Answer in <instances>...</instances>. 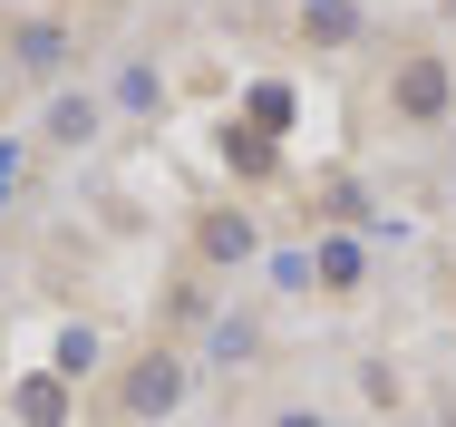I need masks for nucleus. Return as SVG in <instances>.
<instances>
[{"label": "nucleus", "mask_w": 456, "mask_h": 427, "mask_svg": "<svg viewBox=\"0 0 456 427\" xmlns=\"http://www.w3.org/2000/svg\"><path fill=\"white\" fill-rule=\"evenodd\" d=\"M184 408V349L175 341H146L117 359V379H107V418L117 427H146V418H175Z\"/></svg>", "instance_id": "nucleus-2"}, {"label": "nucleus", "mask_w": 456, "mask_h": 427, "mask_svg": "<svg viewBox=\"0 0 456 427\" xmlns=\"http://www.w3.org/2000/svg\"><path fill=\"white\" fill-rule=\"evenodd\" d=\"M117 107H126V117H156V107H166V78H156V69H126V78H117Z\"/></svg>", "instance_id": "nucleus-14"}, {"label": "nucleus", "mask_w": 456, "mask_h": 427, "mask_svg": "<svg viewBox=\"0 0 456 427\" xmlns=\"http://www.w3.org/2000/svg\"><path fill=\"white\" fill-rule=\"evenodd\" d=\"M311 292H330V301L369 292V243L360 234H321V243H311Z\"/></svg>", "instance_id": "nucleus-4"}, {"label": "nucleus", "mask_w": 456, "mask_h": 427, "mask_svg": "<svg viewBox=\"0 0 456 427\" xmlns=\"http://www.w3.org/2000/svg\"><path fill=\"white\" fill-rule=\"evenodd\" d=\"M360 10H369V0H360Z\"/></svg>", "instance_id": "nucleus-20"}, {"label": "nucleus", "mask_w": 456, "mask_h": 427, "mask_svg": "<svg viewBox=\"0 0 456 427\" xmlns=\"http://www.w3.org/2000/svg\"><path fill=\"white\" fill-rule=\"evenodd\" d=\"M97 127H107V97H88V87H59L49 117H39L49 146H97Z\"/></svg>", "instance_id": "nucleus-7"}, {"label": "nucleus", "mask_w": 456, "mask_h": 427, "mask_svg": "<svg viewBox=\"0 0 456 427\" xmlns=\"http://www.w3.org/2000/svg\"><path fill=\"white\" fill-rule=\"evenodd\" d=\"M49 369H59V379H88V369H97V341H88V331H59V359H49Z\"/></svg>", "instance_id": "nucleus-15"}, {"label": "nucleus", "mask_w": 456, "mask_h": 427, "mask_svg": "<svg viewBox=\"0 0 456 427\" xmlns=\"http://www.w3.org/2000/svg\"><path fill=\"white\" fill-rule=\"evenodd\" d=\"M10 175H20V146H0V204H10V194H20V185H10Z\"/></svg>", "instance_id": "nucleus-16"}, {"label": "nucleus", "mask_w": 456, "mask_h": 427, "mask_svg": "<svg viewBox=\"0 0 456 427\" xmlns=\"http://www.w3.org/2000/svg\"><path fill=\"white\" fill-rule=\"evenodd\" d=\"M184 253H194V272H233V262H263V224H253L243 204H204V214H194V234H184Z\"/></svg>", "instance_id": "nucleus-3"}, {"label": "nucleus", "mask_w": 456, "mask_h": 427, "mask_svg": "<svg viewBox=\"0 0 456 427\" xmlns=\"http://www.w3.org/2000/svg\"><path fill=\"white\" fill-rule=\"evenodd\" d=\"M321 214H330L340 234H369V224H379V204L360 194V175H321Z\"/></svg>", "instance_id": "nucleus-10"}, {"label": "nucleus", "mask_w": 456, "mask_h": 427, "mask_svg": "<svg viewBox=\"0 0 456 427\" xmlns=\"http://www.w3.org/2000/svg\"><path fill=\"white\" fill-rule=\"evenodd\" d=\"M243 127L281 146V136L301 127V87H291V78H253V97H243Z\"/></svg>", "instance_id": "nucleus-8"}, {"label": "nucleus", "mask_w": 456, "mask_h": 427, "mask_svg": "<svg viewBox=\"0 0 456 427\" xmlns=\"http://www.w3.org/2000/svg\"><path fill=\"white\" fill-rule=\"evenodd\" d=\"M273 427H321V418H311V408H281V418Z\"/></svg>", "instance_id": "nucleus-17"}, {"label": "nucleus", "mask_w": 456, "mask_h": 427, "mask_svg": "<svg viewBox=\"0 0 456 427\" xmlns=\"http://www.w3.org/2000/svg\"><path fill=\"white\" fill-rule=\"evenodd\" d=\"M214 156L243 175V185H281V146H273V136H253L243 117H224V127H214Z\"/></svg>", "instance_id": "nucleus-6"}, {"label": "nucleus", "mask_w": 456, "mask_h": 427, "mask_svg": "<svg viewBox=\"0 0 456 427\" xmlns=\"http://www.w3.org/2000/svg\"><path fill=\"white\" fill-rule=\"evenodd\" d=\"M204 341H214V359H233V369H243V359H263V321H214Z\"/></svg>", "instance_id": "nucleus-13"}, {"label": "nucleus", "mask_w": 456, "mask_h": 427, "mask_svg": "<svg viewBox=\"0 0 456 427\" xmlns=\"http://www.w3.org/2000/svg\"><path fill=\"white\" fill-rule=\"evenodd\" d=\"M379 107H388V127H408V136L447 127V117H456V59H447V49H428V39L388 49V69H379Z\"/></svg>", "instance_id": "nucleus-1"}, {"label": "nucleus", "mask_w": 456, "mask_h": 427, "mask_svg": "<svg viewBox=\"0 0 456 427\" xmlns=\"http://www.w3.org/2000/svg\"><path fill=\"white\" fill-rule=\"evenodd\" d=\"M437 292H447V311H456V253H447V272H437Z\"/></svg>", "instance_id": "nucleus-18"}, {"label": "nucleus", "mask_w": 456, "mask_h": 427, "mask_svg": "<svg viewBox=\"0 0 456 427\" xmlns=\"http://www.w3.org/2000/svg\"><path fill=\"white\" fill-rule=\"evenodd\" d=\"M10 418L20 427H69V379H59V369H29V379L10 389Z\"/></svg>", "instance_id": "nucleus-9"}, {"label": "nucleus", "mask_w": 456, "mask_h": 427, "mask_svg": "<svg viewBox=\"0 0 456 427\" xmlns=\"http://www.w3.org/2000/svg\"><path fill=\"white\" fill-rule=\"evenodd\" d=\"M10 59H20V69H59V29H49V20H20V29H10Z\"/></svg>", "instance_id": "nucleus-11"}, {"label": "nucleus", "mask_w": 456, "mask_h": 427, "mask_svg": "<svg viewBox=\"0 0 456 427\" xmlns=\"http://www.w3.org/2000/svg\"><path fill=\"white\" fill-rule=\"evenodd\" d=\"M360 398L379 408V418H388V408H408V379H398L388 359H360Z\"/></svg>", "instance_id": "nucleus-12"}, {"label": "nucleus", "mask_w": 456, "mask_h": 427, "mask_svg": "<svg viewBox=\"0 0 456 427\" xmlns=\"http://www.w3.org/2000/svg\"><path fill=\"white\" fill-rule=\"evenodd\" d=\"M360 0H291V39H311V49H360Z\"/></svg>", "instance_id": "nucleus-5"}, {"label": "nucleus", "mask_w": 456, "mask_h": 427, "mask_svg": "<svg viewBox=\"0 0 456 427\" xmlns=\"http://www.w3.org/2000/svg\"><path fill=\"white\" fill-rule=\"evenodd\" d=\"M0 97H10V59H0Z\"/></svg>", "instance_id": "nucleus-19"}]
</instances>
